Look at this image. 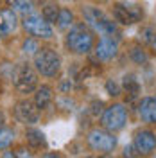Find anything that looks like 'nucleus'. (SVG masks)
I'll return each mask as SVG.
<instances>
[{
    "instance_id": "obj_26",
    "label": "nucleus",
    "mask_w": 156,
    "mask_h": 158,
    "mask_svg": "<svg viewBox=\"0 0 156 158\" xmlns=\"http://www.w3.org/2000/svg\"><path fill=\"white\" fill-rule=\"evenodd\" d=\"M153 50H154V54H156V34H154V38H153Z\"/></svg>"
},
{
    "instance_id": "obj_28",
    "label": "nucleus",
    "mask_w": 156,
    "mask_h": 158,
    "mask_svg": "<svg viewBox=\"0 0 156 158\" xmlns=\"http://www.w3.org/2000/svg\"><path fill=\"white\" fill-rule=\"evenodd\" d=\"M101 158H111V156H101Z\"/></svg>"
},
{
    "instance_id": "obj_15",
    "label": "nucleus",
    "mask_w": 156,
    "mask_h": 158,
    "mask_svg": "<svg viewBox=\"0 0 156 158\" xmlns=\"http://www.w3.org/2000/svg\"><path fill=\"white\" fill-rule=\"evenodd\" d=\"M9 4H11V9L16 15L29 16V15L34 13V2L32 0H9Z\"/></svg>"
},
{
    "instance_id": "obj_7",
    "label": "nucleus",
    "mask_w": 156,
    "mask_h": 158,
    "mask_svg": "<svg viewBox=\"0 0 156 158\" xmlns=\"http://www.w3.org/2000/svg\"><path fill=\"white\" fill-rule=\"evenodd\" d=\"M101 120H102L104 129L111 131V133L120 131L127 122V110L124 108V104H118V102L117 104H111V106H108L104 110Z\"/></svg>"
},
{
    "instance_id": "obj_16",
    "label": "nucleus",
    "mask_w": 156,
    "mask_h": 158,
    "mask_svg": "<svg viewBox=\"0 0 156 158\" xmlns=\"http://www.w3.org/2000/svg\"><path fill=\"white\" fill-rule=\"evenodd\" d=\"M25 137H27V142H29L32 148H43V146L47 144L45 135H43L39 129H27Z\"/></svg>"
},
{
    "instance_id": "obj_18",
    "label": "nucleus",
    "mask_w": 156,
    "mask_h": 158,
    "mask_svg": "<svg viewBox=\"0 0 156 158\" xmlns=\"http://www.w3.org/2000/svg\"><path fill=\"white\" fill-rule=\"evenodd\" d=\"M13 140H14V131L11 128L2 126L0 128V149H7L13 144Z\"/></svg>"
},
{
    "instance_id": "obj_10",
    "label": "nucleus",
    "mask_w": 156,
    "mask_h": 158,
    "mask_svg": "<svg viewBox=\"0 0 156 158\" xmlns=\"http://www.w3.org/2000/svg\"><path fill=\"white\" fill-rule=\"evenodd\" d=\"M14 117L23 124H36L39 118V110L31 101H20L14 106Z\"/></svg>"
},
{
    "instance_id": "obj_24",
    "label": "nucleus",
    "mask_w": 156,
    "mask_h": 158,
    "mask_svg": "<svg viewBox=\"0 0 156 158\" xmlns=\"http://www.w3.org/2000/svg\"><path fill=\"white\" fill-rule=\"evenodd\" d=\"M43 158H63V156L58 155V153H47V155H43Z\"/></svg>"
},
{
    "instance_id": "obj_6",
    "label": "nucleus",
    "mask_w": 156,
    "mask_h": 158,
    "mask_svg": "<svg viewBox=\"0 0 156 158\" xmlns=\"http://www.w3.org/2000/svg\"><path fill=\"white\" fill-rule=\"evenodd\" d=\"M88 146L93 149V151H99V153H111L115 146H117V137L108 131V129H101V128H93L86 137Z\"/></svg>"
},
{
    "instance_id": "obj_1",
    "label": "nucleus",
    "mask_w": 156,
    "mask_h": 158,
    "mask_svg": "<svg viewBox=\"0 0 156 158\" xmlns=\"http://www.w3.org/2000/svg\"><path fill=\"white\" fill-rule=\"evenodd\" d=\"M83 16H84V22H86L88 27H92L101 36L118 40L120 31L117 27V22H113L104 11H101L99 7H93V6H86L83 9Z\"/></svg>"
},
{
    "instance_id": "obj_17",
    "label": "nucleus",
    "mask_w": 156,
    "mask_h": 158,
    "mask_svg": "<svg viewBox=\"0 0 156 158\" xmlns=\"http://www.w3.org/2000/svg\"><path fill=\"white\" fill-rule=\"evenodd\" d=\"M58 25L59 29H70L72 25H74V13L67 7H63V9H59V15H58Z\"/></svg>"
},
{
    "instance_id": "obj_5",
    "label": "nucleus",
    "mask_w": 156,
    "mask_h": 158,
    "mask_svg": "<svg viewBox=\"0 0 156 158\" xmlns=\"http://www.w3.org/2000/svg\"><path fill=\"white\" fill-rule=\"evenodd\" d=\"M34 67L41 76L54 77L61 69V58L52 49H39L38 54L34 56Z\"/></svg>"
},
{
    "instance_id": "obj_2",
    "label": "nucleus",
    "mask_w": 156,
    "mask_h": 158,
    "mask_svg": "<svg viewBox=\"0 0 156 158\" xmlns=\"http://www.w3.org/2000/svg\"><path fill=\"white\" fill-rule=\"evenodd\" d=\"M67 45L76 54H88L93 47V32L86 23H74L67 34Z\"/></svg>"
},
{
    "instance_id": "obj_21",
    "label": "nucleus",
    "mask_w": 156,
    "mask_h": 158,
    "mask_svg": "<svg viewBox=\"0 0 156 158\" xmlns=\"http://www.w3.org/2000/svg\"><path fill=\"white\" fill-rule=\"evenodd\" d=\"M58 15H59V9L58 7H54V6H47L45 9H43V18L47 20V22H56L58 20Z\"/></svg>"
},
{
    "instance_id": "obj_22",
    "label": "nucleus",
    "mask_w": 156,
    "mask_h": 158,
    "mask_svg": "<svg viewBox=\"0 0 156 158\" xmlns=\"http://www.w3.org/2000/svg\"><path fill=\"white\" fill-rule=\"evenodd\" d=\"M131 59H133L135 63H138V65H142V63L147 61V56L142 49H133L131 50Z\"/></svg>"
},
{
    "instance_id": "obj_27",
    "label": "nucleus",
    "mask_w": 156,
    "mask_h": 158,
    "mask_svg": "<svg viewBox=\"0 0 156 158\" xmlns=\"http://www.w3.org/2000/svg\"><path fill=\"white\" fill-rule=\"evenodd\" d=\"M0 128H2V113H0Z\"/></svg>"
},
{
    "instance_id": "obj_19",
    "label": "nucleus",
    "mask_w": 156,
    "mask_h": 158,
    "mask_svg": "<svg viewBox=\"0 0 156 158\" xmlns=\"http://www.w3.org/2000/svg\"><path fill=\"white\" fill-rule=\"evenodd\" d=\"M122 86H124V90H126L131 97H135L138 92H140V85H138V81L133 77V76H126V77H124V83H122Z\"/></svg>"
},
{
    "instance_id": "obj_3",
    "label": "nucleus",
    "mask_w": 156,
    "mask_h": 158,
    "mask_svg": "<svg viewBox=\"0 0 156 158\" xmlns=\"http://www.w3.org/2000/svg\"><path fill=\"white\" fill-rule=\"evenodd\" d=\"M11 81L14 85V88L22 92V94H31L38 85V76L34 69L29 63H18L13 67V74H11Z\"/></svg>"
},
{
    "instance_id": "obj_9",
    "label": "nucleus",
    "mask_w": 156,
    "mask_h": 158,
    "mask_svg": "<svg viewBox=\"0 0 156 158\" xmlns=\"http://www.w3.org/2000/svg\"><path fill=\"white\" fill-rule=\"evenodd\" d=\"M133 148L138 156H149L156 149V133L151 129H140L135 133L133 138Z\"/></svg>"
},
{
    "instance_id": "obj_20",
    "label": "nucleus",
    "mask_w": 156,
    "mask_h": 158,
    "mask_svg": "<svg viewBox=\"0 0 156 158\" xmlns=\"http://www.w3.org/2000/svg\"><path fill=\"white\" fill-rule=\"evenodd\" d=\"M22 50L27 54V56H31V54H38V50H39V47H38V41L36 40H32V38H27L25 41H23V45H22Z\"/></svg>"
},
{
    "instance_id": "obj_8",
    "label": "nucleus",
    "mask_w": 156,
    "mask_h": 158,
    "mask_svg": "<svg viewBox=\"0 0 156 158\" xmlns=\"http://www.w3.org/2000/svg\"><path fill=\"white\" fill-rule=\"evenodd\" d=\"M22 25H23V29L27 31L31 36L45 38V40H49V38L54 36V29H52V25H50L43 16H39V15H36V13H32V15H29V16H25L23 22H22Z\"/></svg>"
},
{
    "instance_id": "obj_14",
    "label": "nucleus",
    "mask_w": 156,
    "mask_h": 158,
    "mask_svg": "<svg viewBox=\"0 0 156 158\" xmlns=\"http://www.w3.org/2000/svg\"><path fill=\"white\" fill-rule=\"evenodd\" d=\"M52 102V88L43 85L36 90V95H34V104L38 106V110H45Z\"/></svg>"
},
{
    "instance_id": "obj_11",
    "label": "nucleus",
    "mask_w": 156,
    "mask_h": 158,
    "mask_svg": "<svg viewBox=\"0 0 156 158\" xmlns=\"http://www.w3.org/2000/svg\"><path fill=\"white\" fill-rule=\"evenodd\" d=\"M118 52V41L115 38H108L102 36L99 40V43L95 45V58L99 61H109L117 56Z\"/></svg>"
},
{
    "instance_id": "obj_4",
    "label": "nucleus",
    "mask_w": 156,
    "mask_h": 158,
    "mask_svg": "<svg viewBox=\"0 0 156 158\" xmlns=\"http://www.w3.org/2000/svg\"><path fill=\"white\" fill-rule=\"evenodd\" d=\"M144 18V7L137 2L122 0L113 6V20L122 25H133Z\"/></svg>"
},
{
    "instance_id": "obj_13",
    "label": "nucleus",
    "mask_w": 156,
    "mask_h": 158,
    "mask_svg": "<svg viewBox=\"0 0 156 158\" xmlns=\"http://www.w3.org/2000/svg\"><path fill=\"white\" fill-rule=\"evenodd\" d=\"M138 115L147 124H156V99L144 97L138 102Z\"/></svg>"
},
{
    "instance_id": "obj_12",
    "label": "nucleus",
    "mask_w": 156,
    "mask_h": 158,
    "mask_svg": "<svg viewBox=\"0 0 156 158\" xmlns=\"http://www.w3.org/2000/svg\"><path fill=\"white\" fill-rule=\"evenodd\" d=\"M18 27V16L13 9H0V41L11 36Z\"/></svg>"
},
{
    "instance_id": "obj_25",
    "label": "nucleus",
    "mask_w": 156,
    "mask_h": 158,
    "mask_svg": "<svg viewBox=\"0 0 156 158\" xmlns=\"http://www.w3.org/2000/svg\"><path fill=\"white\" fill-rule=\"evenodd\" d=\"M2 158H18V156H16L13 151H7V153H4V156H2Z\"/></svg>"
},
{
    "instance_id": "obj_23",
    "label": "nucleus",
    "mask_w": 156,
    "mask_h": 158,
    "mask_svg": "<svg viewBox=\"0 0 156 158\" xmlns=\"http://www.w3.org/2000/svg\"><path fill=\"white\" fill-rule=\"evenodd\" d=\"M106 90H108V94H109V95H113V97L120 95V86H118L113 79H108V81H106Z\"/></svg>"
}]
</instances>
